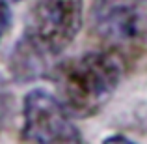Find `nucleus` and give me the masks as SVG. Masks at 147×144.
I'll return each instance as SVG.
<instances>
[{
  "label": "nucleus",
  "instance_id": "1",
  "mask_svg": "<svg viewBox=\"0 0 147 144\" xmlns=\"http://www.w3.org/2000/svg\"><path fill=\"white\" fill-rule=\"evenodd\" d=\"M125 68L104 51H90L56 62L49 81L54 96L75 120L99 114L121 84Z\"/></svg>",
  "mask_w": 147,
  "mask_h": 144
},
{
  "label": "nucleus",
  "instance_id": "2",
  "mask_svg": "<svg viewBox=\"0 0 147 144\" xmlns=\"http://www.w3.org/2000/svg\"><path fill=\"white\" fill-rule=\"evenodd\" d=\"M90 36L125 69L147 66V0H93Z\"/></svg>",
  "mask_w": 147,
  "mask_h": 144
},
{
  "label": "nucleus",
  "instance_id": "3",
  "mask_svg": "<svg viewBox=\"0 0 147 144\" xmlns=\"http://www.w3.org/2000/svg\"><path fill=\"white\" fill-rule=\"evenodd\" d=\"M84 26V0H34L22 38L56 60Z\"/></svg>",
  "mask_w": 147,
  "mask_h": 144
},
{
  "label": "nucleus",
  "instance_id": "4",
  "mask_svg": "<svg viewBox=\"0 0 147 144\" xmlns=\"http://www.w3.org/2000/svg\"><path fill=\"white\" fill-rule=\"evenodd\" d=\"M22 144H88L56 96L34 88L22 99Z\"/></svg>",
  "mask_w": 147,
  "mask_h": 144
},
{
  "label": "nucleus",
  "instance_id": "5",
  "mask_svg": "<svg viewBox=\"0 0 147 144\" xmlns=\"http://www.w3.org/2000/svg\"><path fill=\"white\" fill-rule=\"evenodd\" d=\"M54 66H56L54 58L41 53L22 36L17 40L7 56V71L11 79L19 84H30L41 79H49Z\"/></svg>",
  "mask_w": 147,
  "mask_h": 144
},
{
  "label": "nucleus",
  "instance_id": "6",
  "mask_svg": "<svg viewBox=\"0 0 147 144\" xmlns=\"http://www.w3.org/2000/svg\"><path fill=\"white\" fill-rule=\"evenodd\" d=\"M17 114V103L9 83L0 75V131L9 127Z\"/></svg>",
  "mask_w": 147,
  "mask_h": 144
},
{
  "label": "nucleus",
  "instance_id": "7",
  "mask_svg": "<svg viewBox=\"0 0 147 144\" xmlns=\"http://www.w3.org/2000/svg\"><path fill=\"white\" fill-rule=\"evenodd\" d=\"M11 25V11H9V4L6 0H0V41L4 40L7 28Z\"/></svg>",
  "mask_w": 147,
  "mask_h": 144
},
{
  "label": "nucleus",
  "instance_id": "8",
  "mask_svg": "<svg viewBox=\"0 0 147 144\" xmlns=\"http://www.w3.org/2000/svg\"><path fill=\"white\" fill-rule=\"evenodd\" d=\"M102 144H138V142H134L132 139L125 137V135H110L102 141Z\"/></svg>",
  "mask_w": 147,
  "mask_h": 144
},
{
  "label": "nucleus",
  "instance_id": "9",
  "mask_svg": "<svg viewBox=\"0 0 147 144\" xmlns=\"http://www.w3.org/2000/svg\"><path fill=\"white\" fill-rule=\"evenodd\" d=\"M7 4H13V2H21V0H6Z\"/></svg>",
  "mask_w": 147,
  "mask_h": 144
}]
</instances>
